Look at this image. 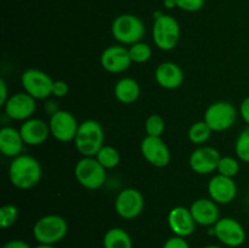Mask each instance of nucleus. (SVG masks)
Segmentation results:
<instances>
[{"label": "nucleus", "mask_w": 249, "mask_h": 248, "mask_svg": "<svg viewBox=\"0 0 249 248\" xmlns=\"http://www.w3.org/2000/svg\"><path fill=\"white\" fill-rule=\"evenodd\" d=\"M43 168L36 157L19 155L12 158L9 165V177L16 189L29 190L40 182Z\"/></svg>", "instance_id": "1"}, {"label": "nucleus", "mask_w": 249, "mask_h": 248, "mask_svg": "<svg viewBox=\"0 0 249 248\" xmlns=\"http://www.w3.org/2000/svg\"><path fill=\"white\" fill-rule=\"evenodd\" d=\"M152 39L155 45L162 51H170L179 44L181 28L175 17L157 11L153 15Z\"/></svg>", "instance_id": "2"}, {"label": "nucleus", "mask_w": 249, "mask_h": 248, "mask_svg": "<svg viewBox=\"0 0 249 248\" xmlns=\"http://www.w3.org/2000/svg\"><path fill=\"white\" fill-rule=\"evenodd\" d=\"M73 142L83 157H95L105 145L104 128L95 119H87L79 124Z\"/></svg>", "instance_id": "3"}, {"label": "nucleus", "mask_w": 249, "mask_h": 248, "mask_svg": "<svg viewBox=\"0 0 249 248\" xmlns=\"http://www.w3.org/2000/svg\"><path fill=\"white\" fill-rule=\"evenodd\" d=\"M112 36L121 45L130 46L145 36V24L140 17L133 14H122L113 19L111 26Z\"/></svg>", "instance_id": "4"}, {"label": "nucleus", "mask_w": 249, "mask_h": 248, "mask_svg": "<svg viewBox=\"0 0 249 248\" xmlns=\"http://www.w3.org/2000/svg\"><path fill=\"white\" fill-rule=\"evenodd\" d=\"M68 223L58 214H48L36 221L33 236L38 243L56 245L67 236Z\"/></svg>", "instance_id": "5"}, {"label": "nucleus", "mask_w": 249, "mask_h": 248, "mask_svg": "<svg viewBox=\"0 0 249 248\" xmlns=\"http://www.w3.org/2000/svg\"><path fill=\"white\" fill-rule=\"evenodd\" d=\"M107 169H105L96 157H83L74 167L75 180L87 190H99L107 180Z\"/></svg>", "instance_id": "6"}, {"label": "nucleus", "mask_w": 249, "mask_h": 248, "mask_svg": "<svg viewBox=\"0 0 249 248\" xmlns=\"http://www.w3.org/2000/svg\"><path fill=\"white\" fill-rule=\"evenodd\" d=\"M237 109L229 101H216L209 105L204 112L203 121L215 133L232 128L237 119Z\"/></svg>", "instance_id": "7"}, {"label": "nucleus", "mask_w": 249, "mask_h": 248, "mask_svg": "<svg viewBox=\"0 0 249 248\" xmlns=\"http://www.w3.org/2000/svg\"><path fill=\"white\" fill-rule=\"evenodd\" d=\"M21 84L24 91L36 100H46L53 95V79L44 71L26 70L21 75Z\"/></svg>", "instance_id": "8"}, {"label": "nucleus", "mask_w": 249, "mask_h": 248, "mask_svg": "<svg viewBox=\"0 0 249 248\" xmlns=\"http://www.w3.org/2000/svg\"><path fill=\"white\" fill-rule=\"evenodd\" d=\"M143 207H145L143 195L134 187L122 190L114 199L116 213L125 220H133L138 218L142 213Z\"/></svg>", "instance_id": "9"}, {"label": "nucleus", "mask_w": 249, "mask_h": 248, "mask_svg": "<svg viewBox=\"0 0 249 248\" xmlns=\"http://www.w3.org/2000/svg\"><path fill=\"white\" fill-rule=\"evenodd\" d=\"M79 124L77 118L65 109H58L56 113L50 116L49 121L51 136L60 142L74 141Z\"/></svg>", "instance_id": "10"}, {"label": "nucleus", "mask_w": 249, "mask_h": 248, "mask_svg": "<svg viewBox=\"0 0 249 248\" xmlns=\"http://www.w3.org/2000/svg\"><path fill=\"white\" fill-rule=\"evenodd\" d=\"M214 236L226 247L237 248L246 241V230L242 224L236 219L225 216L220 218L213 226Z\"/></svg>", "instance_id": "11"}, {"label": "nucleus", "mask_w": 249, "mask_h": 248, "mask_svg": "<svg viewBox=\"0 0 249 248\" xmlns=\"http://www.w3.org/2000/svg\"><path fill=\"white\" fill-rule=\"evenodd\" d=\"M140 151L142 157L156 168L167 167L172 159L168 145L162 138L157 136L146 135L140 143Z\"/></svg>", "instance_id": "12"}, {"label": "nucleus", "mask_w": 249, "mask_h": 248, "mask_svg": "<svg viewBox=\"0 0 249 248\" xmlns=\"http://www.w3.org/2000/svg\"><path fill=\"white\" fill-rule=\"evenodd\" d=\"M220 153L212 146L202 145L192 151L189 158V164L192 172L199 175H208L215 172L220 160Z\"/></svg>", "instance_id": "13"}, {"label": "nucleus", "mask_w": 249, "mask_h": 248, "mask_svg": "<svg viewBox=\"0 0 249 248\" xmlns=\"http://www.w3.org/2000/svg\"><path fill=\"white\" fill-rule=\"evenodd\" d=\"M36 109V100L26 91L11 95L4 105V112L10 119L27 121L33 118Z\"/></svg>", "instance_id": "14"}, {"label": "nucleus", "mask_w": 249, "mask_h": 248, "mask_svg": "<svg viewBox=\"0 0 249 248\" xmlns=\"http://www.w3.org/2000/svg\"><path fill=\"white\" fill-rule=\"evenodd\" d=\"M100 62H101L102 68L106 72L118 74L123 73L130 67L133 63L129 50L124 45H111L102 51L100 56Z\"/></svg>", "instance_id": "15"}, {"label": "nucleus", "mask_w": 249, "mask_h": 248, "mask_svg": "<svg viewBox=\"0 0 249 248\" xmlns=\"http://www.w3.org/2000/svg\"><path fill=\"white\" fill-rule=\"evenodd\" d=\"M168 225L172 232L179 237H189L196 231V221L192 216L190 208L177 206L168 213Z\"/></svg>", "instance_id": "16"}, {"label": "nucleus", "mask_w": 249, "mask_h": 248, "mask_svg": "<svg viewBox=\"0 0 249 248\" xmlns=\"http://www.w3.org/2000/svg\"><path fill=\"white\" fill-rule=\"evenodd\" d=\"M209 198L218 204H229L237 196V185L233 177L216 174L208 182Z\"/></svg>", "instance_id": "17"}, {"label": "nucleus", "mask_w": 249, "mask_h": 248, "mask_svg": "<svg viewBox=\"0 0 249 248\" xmlns=\"http://www.w3.org/2000/svg\"><path fill=\"white\" fill-rule=\"evenodd\" d=\"M192 216L197 225L201 226H214L220 219V211L216 202L212 198H202L196 199L192 202L190 207Z\"/></svg>", "instance_id": "18"}, {"label": "nucleus", "mask_w": 249, "mask_h": 248, "mask_svg": "<svg viewBox=\"0 0 249 248\" xmlns=\"http://www.w3.org/2000/svg\"><path fill=\"white\" fill-rule=\"evenodd\" d=\"M19 133L24 143L33 147L43 145L49 139V135H51L49 123L40 118H31L24 121L19 128Z\"/></svg>", "instance_id": "19"}, {"label": "nucleus", "mask_w": 249, "mask_h": 248, "mask_svg": "<svg viewBox=\"0 0 249 248\" xmlns=\"http://www.w3.org/2000/svg\"><path fill=\"white\" fill-rule=\"evenodd\" d=\"M155 79L157 82V84L160 88H163V89H178L184 83V71H182V68L178 63L167 61V62L160 63L156 68Z\"/></svg>", "instance_id": "20"}, {"label": "nucleus", "mask_w": 249, "mask_h": 248, "mask_svg": "<svg viewBox=\"0 0 249 248\" xmlns=\"http://www.w3.org/2000/svg\"><path fill=\"white\" fill-rule=\"evenodd\" d=\"M24 141L21 133L12 126H4L0 130V152L9 158L22 155Z\"/></svg>", "instance_id": "21"}, {"label": "nucleus", "mask_w": 249, "mask_h": 248, "mask_svg": "<svg viewBox=\"0 0 249 248\" xmlns=\"http://www.w3.org/2000/svg\"><path fill=\"white\" fill-rule=\"evenodd\" d=\"M114 97L117 101H119L123 105H131L140 97L141 88L140 84L136 82L134 78L124 77L121 78L116 83L113 89Z\"/></svg>", "instance_id": "22"}, {"label": "nucleus", "mask_w": 249, "mask_h": 248, "mask_svg": "<svg viewBox=\"0 0 249 248\" xmlns=\"http://www.w3.org/2000/svg\"><path fill=\"white\" fill-rule=\"evenodd\" d=\"M104 248H133V240L128 231L122 228H112L102 238Z\"/></svg>", "instance_id": "23"}, {"label": "nucleus", "mask_w": 249, "mask_h": 248, "mask_svg": "<svg viewBox=\"0 0 249 248\" xmlns=\"http://www.w3.org/2000/svg\"><path fill=\"white\" fill-rule=\"evenodd\" d=\"M212 133L213 130L211 129V126L204 121H199L190 126L189 131H187V138L194 145L202 146L211 139Z\"/></svg>", "instance_id": "24"}, {"label": "nucleus", "mask_w": 249, "mask_h": 248, "mask_svg": "<svg viewBox=\"0 0 249 248\" xmlns=\"http://www.w3.org/2000/svg\"><path fill=\"white\" fill-rule=\"evenodd\" d=\"M95 157L105 169H113L121 162V153L116 147L111 145L102 146L101 150L97 152Z\"/></svg>", "instance_id": "25"}, {"label": "nucleus", "mask_w": 249, "mask_h": 248, "mask_svg": "<svg viewBox=\"0 0 249 248\" xmlns=\"http://www.w3.org/2000/svg\"><path fill=\"white\" fill-rule=\"evenodd\" d=\"M128 50L131 61L135 63H146L152 57V49L148 44L143 43V41L133 44V45L129 46Z\"/></svg>", "instance_id": "26"}, {"label": "nucleus", "mask_w": 249, "mask_h": 248, "mask_svg": "<svg viewBox=\"0 0 249 248\" xmlns=\"http://www.w3.org/2000/svg\"><path fill=\"white\" fill-rule=\"evenodd\" d=\"M218 174L228 177H235L240 173V163L231 156H221L216 168Z\"/></svg>", "instance_id": "27"}, {"label": "nucleus", "mask_w": 249, "mask_h": 248, "mask_svg": "<svg viewBox=\"0 0 249 248\" xmlns=\"http://www.w3.org/2000/svg\"><path fill=\"white\" fill-rule=\"evenodd\" d=\"M235 153L238 159L249 163V125L243 129L236 139Z\"/></svg>", "instance_id": "28"}, {"label": "nucleus", "mask_w": 249, "mask_h": 248, "mask_svg": "<svg viewBox=\"0 0 249 248\" xmlns=\"http://www.w3.org/2000/svg\"><path fill=\"white\" fill-rule=\"evenodd\" d=\"M165 130V121L160 114H151L145 122V131L147 136L160 138Z\"/></svg>", "instance_id": "29"}, {"label": "nucleus", "mask_w": 249, "mask_h": 248, "mask_svg": "<svg viewBox=\"0 0 249 248\" xmlns=\"http://www.w3.org/2000/svg\"><path fill=\"white\" fill-rule=\"evenodd\" d=\"M19 215L18 208L14 204H5L0 208V228L9 229L17 221Z\"/></svg>", "instance_id": "30"}, {"label": "nucleus", "mask_w": 249, "mask_h": 248, "mask_svg": "<svg viewBox=\"0 0 249 248\" xmlns=\"http://www.w3.org/2000/svg\"><path fill=\"white\" fill-rule=\"evenodd\" d=\"M177 7L185 12H197L203 9L206 0H175Z\"/></svg>", "instance_id": "31"}, {"label": "nucleus", "mask_w": 249, "mask_h": 248, "mask_svg": "<svg viewBox=\"0 0 249 248\" xmlns=\"http://www.w3.org/2000/svg\"><path fill=\"white\" fill-rule=\"evenodd\" d=\"M70 91V85L65 80H53V95L55 97H65Z\"/></svg>", "instance_id": "32"}, {"label": "nucleus", "mask_w": 249, "mask_h": 248, "mask_svg": "<svg viewBox=\"0 0 249 248\" xmlns=\"http://www.w3.org/2000/svg\"><path fill=\"white\" fill-rule=\"evenodd\" d=\"M162 248H190V245L186 241V238L174 235L173 237L168 238L165 241Z\"/></svg>", "instance_id": "33"}, {"label": "nucleus", "mask_w": 249, "mask_h": 248, "mask_svg": "<svg viewBox=\"0 0 249 248\" xmlns=\"http://www.w3.org/2000/svg\"><path fill=\"white\" fill-rule=\"evenodd\" d=\"M238 112H240V116L241 118L243 119V122H245L247 125H249V96L245 97L243 101L241 102Z\"/></svg>", "instance_id": "34"}, {"label": "nucleus", "mask_w": 249, "mask_h": 248, "mask_svg": "<svg viewBox=\"0 0 249 248\" xmlns=\"http://www.w3.org/2000/svg\"><path fill=\"white\" fill-rule=\"evenodd\" d=\"M9 90H7V85L4 79H0V106L4 107L6 101L9 100Z\"/></svg>", "instance_id": "35"}, {"label": "nucleus", "mask_w": 249, "mask_h": 248, "mask_svg": "<svg viewBox=\"0 0 249 248\" xmlns=\"http://www.w3.org/2000/svg\"><path fill=\"white\" fill-rule=\"evenodd\" d=\"M1 248H32V247L23 240H10L7 241Z\"/></svg>", "instance_id": "36"}, {"label": "nucleus", "mask_w": 249, "mask_h": 248, "mask_svg": "<svg viewBox=\"0 0 249 248\" xmlns=\"http://www.w3.org/2000/svg\"><path fill=\"white\" fill-rule=\"evenodd\" d=\"M44 108H45L46 113H49L50 116H53V113L58 111V107L56 106V102L55 101H48L45 105H44Z\"/></svg>", "instance_id": "37"}, {"label": "nucleus", "mask_w": 249, "mask_h": 248, "mask_svg": "<svg viewBox=\"0 0 249 248\" xmlns=\"http://www.w3.org/2000/svg\"><path fill=\"white\" fill-rule=\"evenodd\" d=\"M163 5H164L165 9H174V7H177V2H175V0H163Z\"/></svg>", "instance_id": "38"}, {"label": "nucleus", "mask_w": 249, "mask_h": 248, "mask_svg": "<svg viewBox=\"0 0 249 248\" xmlns=\"http://www.w3.org/2000/svg\"><path fill=\"white\" fill-rule=\"evenodd\" d=\"M34 248H57V247H55V245H45V243H39V245L36 246Z\"/></svg>", "instance_id": "39"}, {"label": "nucleus", "mask_w": 249, "mask_h": 248, "mask_svg": "<svg viewBox=\"0 0 249 248\" xmlns=\"http://www.w3.org/2000/svg\"><path fill=\"white\" fill-rule=\"evenodd\" d=\"M202 248H224V247H221V246H215V245H208V246H204V247Z\"/></svg>", "instance_id": "40"}]
</instances>
